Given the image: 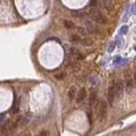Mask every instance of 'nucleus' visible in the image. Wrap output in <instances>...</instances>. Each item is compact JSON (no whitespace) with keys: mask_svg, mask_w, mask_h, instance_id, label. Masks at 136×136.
<instances>
[{"mask_svg":"<svg viewBox=\"0 0 136 136\" xmlns=\"http://www.w3.org/2000/svg\"><path fill=\"white\" fill-rule=\"evenodd\" d=\"M96 96H97V92L95 90H91V92H90V97H89V103L90 105H93L94 101L96 100Z\"/></svg>","mask_w":136,"mask_h":136,"instance_id":"nucleus-11","label":"nucleus"},{"mask_svg":"<svg viewBox=\"0 0 136 136\" xmlns=\"http://www.w3.org/2000/svg\"><path fill=\"white\" fill-rule=\"evenodd\" d=\"M101 2H103L104 7L108 10V12H111V10H113V8H114L113 1H111V0H101Z\"/></svg>","mask_w":136,"mask_h":136,"instance_id":"nucleus-6","label":"nucleus"},{"mask_svg":"<svg viewBox=\"0 0 136 136\" xmlns=\"http://www.w3.org/2000/svg\"><path fill=\"white\" fill-rule=\"evenodd\" d=\"M87 96V91H86V88H81L80 91L77 92V95H76V103L80 104L82 101L86 98Z\"/></svg>","mask_w":136,"mask_h":136,"instance_id":"nucleus-5","label":"nucleus"},{"mask_svg":"<svg viewBox=\"0 0 136 136\" xmlns=\"http://www.w3.org/2000/svg\"><path fill=\"white\" fill-rule=\"evenodd\" d=\"M72 16L74 17H77V18H83L86 16V14L84 13H81V12H77V10H75V12H72Z\"/></svg>","mask_w":136,"mask_h":136,"instance_id":"nucleus-15","label":"nucleus"},{"mask_svg":"<svg viewBox=\"0 0 136 136\" xmlns=\"http://www.w3.org/2000/svg\"><path fill=\"white\" fill-rule=\"evenodd\" d=\"M63 25H64V27L67 28V29H74V28H75V24L73 23V22L69 21V20H65V21L63 22Z\"/></svg>","mask_w":136,"mask_h":136,"instance_id":"nucleus-10","label":"nucleus"},{"mask_svg":"<svg viewBox=\"0 0 136 136\" xmlns=\"http://www.w3.org/2000/svg\"><path fill=\"white\" fill-rule=\"evenodd\" d=\"M134 81H135V83H136V71H135V73H134Z\"/></svg>","mask_w":136,"mask_h":136,"instance_id":"nucleus-23","label":"nucleus"},{"mask_svg":"<svg viewBox=\"0 0 136 136\" xmlns=\"http://www.w3.org/2000/svg\"><path fill=\"white\" fill-rule=\"evenodd\" d=\"M120 32H121V33H127V32H128V26H127V25H123V26L121 27V29H120Z\"/></svg>","mask_w":136,"mask_h":136,"instance_id":"nucleus-20","label":"nucleus"},{"mask_svg":"<svg viewBox=\"0 0 136 136\" xmlns=\"http://www.w3.org/2000/svg\"><path fill=\"white\" fill-rule=\"evenodd\" d=\"M114 97H115V82L111 81L109 88H108V103L110 106H112Z\"/></svg>","mask_w":136,"mask_h":136,"instance_id":"nucleus-3","label":"nucleus"},{"mask_svg":"<svg viewBox=\"0 0 136 136\" xmlns=\"http://www.w3.org/2000/svg\"><path fill=\"white\" fill-rule=\"evenodd\" d=\"M83 46H86V47H89L91 46V45L93 44V41L90 39V38H84V39H81V42H80Z\"/></svg>","mask_w":136,"mask_h":136,"instance_id":"nucleus-9","label":"nucleus"},{"mask_svg":"<svg viewBox=\"0 0 136 136\" xmlns=\"http://www.w3.org/2000/svg\"><path fill=\"white\" fill-rule=\"evenodd\" d=\"M69 38H70L69 40L72 43H80L81 42V37L78 36V35H76V33H73V35H71Z\"/></svg>","mask_w":136,"mask_h":136,"instance_id":"nucleus-13","label":"nucleus"},{"mask_svg":"<svg viewBox=\"0 0 136 136\" xmlns=\"http://www.w3.org/2000/svg\"><path fill=\"white\" fill-rule=\"evenodd\" d=\"M40 135H49V132H46V131H42V132H40Z\"/></svg>","mask_w":136,"mask_h":136,"instance_id":"nucleus-22","label":"nucleus"},{"mask_svg":"<svg viewBox=\"0 0 136 136\" xmlns=\"http://www.w3.org/2000/svg\"><path fill=\"white\" fill-rule=\"evenodd\" d=\"M97 0H91L90 1V6L91 7H97Z\"/></svg>","mask_w":136,"mask_h":136,"instance_id":"nucleus-19","label":"nucleus"},{"mask_svg":"<svg viewBox=\"0 0 136 136\" xmlns=\"http://www.w3.org/2000/svg\"><path fill=\"white\" fill-rule=\"evenodd\" d=\"M86 25H87V31L88 32H91V33H95V32H98V28L96 26H94L91 22H86Z\"/></svg>","mask_w":136,"mask_h":136,"instance_id":"nucleus-7","label":"nucleus"},{"mask_svg":"<svg viewBox=\"0 0 136 136\" xmlns=\"http://www.w3.org/2000/svg\"><path fill=\"white\" fill-rule=\"evenodd\" d=\"M113 49H114V43H111V45H110V48H109V51H112Z\"/></svg>","mask_w":136,"mask_h":136,"instance_id":"nucleus-21","label":"nucleus"},{"mask_svg":"<svg viewBox=\"0 0 136 136\" xmlns=\"http://www.w3.org/2000/svg\"><path fill=\"white\" fill-rule=\"evenodd\" d=\"M65 77H66V72H64V71L54 74V78H55V80H58V81H63Z\"/></svg>","mask_w":136,"mask_h":136,"instance_id":"nucleus-14","label":"nucleus"},{"mask_svg":"<svg viewBox=\"0 0 136 136\" xmlns=\"http://www.w3.org/2000/svg\"><path fill=\"white\" fill-rule=\"evenodd\" d=\"M77 29H78V33H80V35H83V36H86V35H87V33H88L87 29H86V28H84V27H78Z\"/></svg>","mask_w":136,"mask_h":136,"instance_id":"nucleus-17","label":"nucleus"},{"mask_svg":"<svg viewBox=\"0 0 136 136\" xmlns=\"http://www.w3.org/2000/svg\"><path fill=\"white\" fill-rule=\"evenodd\" d=\"M123 90H124V85H123V83L121 81H119L117 84H115V95L118 98H121Z\"/></svg>","mask_w":136,"mask_h":136,"instance_id":"nucleus-4","label":"nucleus"},{"mask_svg":"<svg viewBox=\"0 0 136 136\" xmlns=\"http://www.w3.org/2000/svg\"><path fill=\"white\" fill-rule=\"evenodd\" d=\"M70 52H71V55H73L76 60H83L85 58V56L80 51H78L77 49H75V48H71L70 49Z\"/></svg>","mask_w":136,"mask_h":136,"instance_id":"nucleus-8","label":"nucleus"},{"mask_svg":"<svg viewBox=\"0 0 136 136\" xmlns=\"http://www.w3.org/2000/svg\"><path fill=\"white\" fill-rule=\"evenodd\" d=\"M75 94H76V88L74 86L70 87L69 91H68V97H69V99H73L75 97Z\"/></svg>","mask_w":136,"mask_h":136,"instance_id":"nucleus-12","label":"nucleus"},{"mask_svg":"<svg viewBox=\"0 0 136 136\" xmlns=\"http://www.w3.org/2000/svg\"><path fill=\"white\" fill-rule=\"evenodd\" d=\"M108 113V104L106 100H100L98 104V118L100 121H104Z\"/></svg>","mask_w":136,"mask_h":136,"instance_id":"nucleus-2","label":"nucleus"},{"mask_svg":"<svg viewBox=\"0 0 136 136\" xmlns=\"http://www.w3.org/2000/svg\"><path fill=\"white\" fill-rule=\"evenodd\" d=\"M89 16L91 17V19L94 22L99 23V24H106L108 22V19L100 13V10L97 7H91V9L89 12Z\"/></svg>","mask_w":136,"mask_h":136,"instance_id":"nucleus-1","label":"nucleus"},{"mask_svg":"<svg viewBox=\"0 0 136 136\" xmlns=\"http://www.w3.org/2000/svg\"><path fill=\"white\" fill-rule=\"evenodd\" d=\"M19 109V100L18 99H15V103L13 105V112H17Z\"/></svg>","mask_w":136,"mask_h":136,"instance_id":"nucleus-18","label":"nucleus"},{"mask_svg":"<svg viewBox=\"0 0 136 136\" xmlns=\"http://www.w3.org/2000/svg\"><path fill=\"white\" fill-rule=\"evenodd\" d=\"M8 126H9V121L7 120V121L3 124V126L1 127V131H2V133H6V132L8 131Z\"/></svg>","mask_w":136,"mask_h":136,"instance_id":"nucleus-16","label":"nucleus"}]
</instances>
